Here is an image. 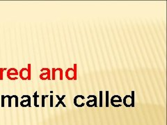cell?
Returning a JSON list of instances; mask_svg holds the SVG:
<instances>
[{
  "label": "cell",
  "mask_w": 167,
  "mask_h": 125,
  "mask_svg": "<svg viewBox=\"0 0 167 125\" xmlns=\"http://www.w3.org/2000/svg\"><path fill=\"white\" fill-rule=\"evenodd\" d=\"M109 92L108 90L106 91L105 93V101H106V107L109 106Z\"/></svg>",
  "instance_id": "cell-15"
},
{
  "label": "cell",
  "mask_w": 167,
  "mask_h": 125,
  "mask_svg": "<svg viewBox=\"0 0 167 125\" xmlns=\"http://www.w3.org/2000/svg\"><path fill=\"white\" fill-rule=\"evenodd\" d=\"M53 106V95H50V107Z\"/></svg>",
  "instance_id": "cell-23"
},
{
  "label": "cell",
  "mask_w": 167,
  "mask_h": 125,
  "mask_svg": "<svg viewBox=\"0 0 167 125\" xmlns=\"http://www.w3.org/2000/svg\"><path fill=\"white\" fill-rule=\"evenodd\" d=\"M86 98L84 96V95H76V96L74 97V104L77 107H82L85 105V103L81 102V101L84 100Z\"/></svg>",
  "instance_id": "cell-4"
},
{
  "label": "cell",
  "mask_w": 167,
  "mask_h": 125,
  "mask_svg": "<svg viewBox=\"0 0 167 125\" xmlns=\"http://www.w3.org/2000/svg\"><path fill=\"white\" fill-rule=\"evenodd\" d=\"M5 95H2V107H4Z\"/></svg>",
  "instance_id": "cell-22"
},
{
  "label": "cell",
  "mask_w": 167,
  "mask_h": 125,
  "mask_svg": "<svg viewBox=\"0 0 167 125\" xmlns=\"http://www.w3.org/2000/svg\"><path fill=\"white\" fill-rule=\"evenodd\" d=\"M7 76L9 80H11V81H16V80L18 79L19 72L16 68L11 67L7 70Z\"/></svg>",
  "instance_id": "cell-2"
},
{
  "label": "cell",
  "mask_w": 167,
  "mask_h": 125,
  "mask_svg": "<svg viewBox=\"0 0 167 125\" xmlns=\"http://www.w3.org/2000/svg\"><path fill=\"white\" fill-rule=\"evenodd\" d=\"M100 107H103V92L102 90L100 91Z\"/></svg>",
  "instance_id": "cell-17"
},
{
  "label": "cell",
  "mask_w": 167,
  "mask_h": 125,
  "mask_svg": "<svg viewBox=\"0 0 167 125\" xmlns=\"http://www.w3.org/2000/svg\"><path fill=\"white\" fill-rule=\"evenodd\" d=\"M5 98L8 99V107H11V102H12V99H13V97H12V96H11V95H5Z\"/></svg>",
  "instance_id": "cell-16"
},
{
  "label": "cell",
  "mask_w": 167,
  "mask_h": 125,
  "mask_svg": "<svg viewBox=\"0 0 167 125\" xmlns=\"http://www.w3.org/2000/svg\"><path fill=\"white\" fill-rule=\"evenodd\" d=\"M49 97V95H45V98H47V97Z\"/></svg>",
  "instance_id": "cell-24"
},
{
  "label": "cell",
  "mask_w": 167,
  "mask_h": 125,
  "mask_svg": "<svg viewBox=\"0 0 167 125\" xmlns=\"http://www.w3.org/2000/svg\"><path fill=\"white\" fill-rule=\"evenodd\" d=\"M7 70V67L0 68V80H1V81H2V80L4 79V73Z\"/></svg>",
  "instance_id": "cell-13"
},
{
  "label": "cell",
  "mask_w": 167,
  "mask_h": 125,
  "mask_svg": "<svg viewBox=\"0 0 167 125\" xmlns=\"http://www.w3.org/2000/svg\"><path fill=\"white\" fill-rule=\"evenodd\" d=\"M41 97H42V107H45V95H43Z\"/></svg>",
  "instance_id": "cell-21"
},
{
  "label": "cell",
  "mask_w": 167,
  "mask_h": 125,
  "mask_svg": "<svg viewBox=\"0 0 167 125\" xmlns=\"http://www.w3.org/2000/svg\"><path fill=\"white\" fill-rule=\"evenodd\" d=\"M33 97H34V106L36 107H39V105L38 104V98H39V95H38V91H36L33 95Z\"/></svg>",
  "instance_id": "cell-11"
},
{
  "label": "cell",
  "mask_w": 167,
  "mask_h": 125,
  "mask_svg": "<svg viewBox=\"0 0 167 125\" xmlns=\"http://www.w3.org/2000/svg\"><path fill=\"white\" fill-rule=\"evenodd\" d=\"M91 98H93V100H88L85 104H86V106H87L88 107H93V106L97 107L98 106V105H97V99L98 98H97L96 95H88V96L87 97V99H91Z\"/></svg>",
  "instance_id": "cell-5"
},
{
  "label": "cell",
  "mask_w": 167,
  "mask_h": 125,
  "mask_svg": "<svg viewBox=\"0 0 167 125\" xmlns=\"http://www.w3.org/2000/svg\"><path fill=\"white\" fill-rule=\"evenodd\" d=\"M41 74H40V79L43 81H45V80H51L52 79V74L51 71L49 68H42L41 70Z\"/></svg>",
  "instance_id": "cell-3"
},
{
  "label": "cell",
  "mask_w": 167,
  "mask_h": 125,
  "mask_svg": "<svg viewBox=\"0 0 167 125\" xmlns=\"http://www.w3.org/2000/svg\"><path fill=\"white\" fill-rule=\"evenodd\" d=\"M135 90H132L131 92V106L135 107Z\"/></svg>",
  "instance_id": "cell-12"
},
{
  "label": "cell",
  "mask_w": 167,
  "mask_h": 125,
  "mask_svg": "<svg viewBox=\"0 0 167 125\" xmlns=\"http://www.w3.org/2000/svg\"><path fill=\"white\" fill-rule=\"evenodd\" d=\"M123 102V100L121 96H119L118 95H115L114 96H112L111 99H110V102H111L112 105L115 107V103L118 102V103H122Z\"/></svg>",
  "instance_id": "cell-8"
},
{
  "label": "cell",
  "mask_w": 167,
  "mask_h": 125,
  "mask_svg": "<svg viewBox=\"0 0 167 125\" xmlns=\"http://www.w3.org/2000/svg\"><path fill=\"white\" fill-rule=\"evenodd\" d=\"M51 74H52V79L55 80L56 79V68L53 67L51 71Z\"/></svg>",
  "instance_id": "cell-18"
},
{
  "label": "cell",
  "mask_w": 167,
  "mask_h": 125,
  "mask_svg": "<svg viewBox=\"0 0 167 125\" xmlns=\"http://www.w3.org/2000/svg\"><path fill=\"white\" fill-rule=\"evenodd\" d=\"M12 97L15 99V101H16V107H17L18 106V99H19L18 97H17L16 95H12Z\"/></svg>",
  "instance_id": "cell-19"
},
{
  "label": "cell",
  "mask_w": 167,
  "mask_h": 125,
  "mask_svg": "<svg viewBox=\"0 0 167 125\" xmlns=\"http://www.w3.org/2000/svg\"><path fill=\"white\" fill-rule=\"evenodd\" d=\"M56 69H57L58 71L59 72V79L63 80V70L60 67L56 68Z\"/></svg>",
  "instance_id": "cell-20"
},
{
  "label": "cell",
  "mask_w": 167,
  "mask_h": 125,
  "mask_svg": "<svg viewBox=\"0 0 167 125\" xmlns=\"http://www.w3.org/2000/svg\"><path fill=\"white\" fill-rule=\"evenodd\" d=\"M28 80L29 81H30L31 79V65L30 63L28 64Z\"/></svg>",
  "instance_id": "cell-14"
},
{
  "label": "cell",
  "mask_w": 167,
  "mask_h": 125,
  "mask_svg": "<svg viewBox=\"0 0 167 125\" xmlns=\"http://www.w3.org/2000/svg\"><path fill=\"white\" fill-rule=\"evenodd\" d=\"M124 105L126 107H130L131 106V95H127L123 97V102Z\"/></svg>",
  "instance_id": "cell-9"
},
{
  "label": "cell",
  "mask_w": 167,
  "mask_h": 125,
  "mask_svg": "<svg viewBox=\"0 0 167 125\" xmlns=\"http://www.w3.org/2000/svg\"><path fill=\"white\" fill-rule=\"evenodd\" d=\"M24 98H26V100H22V102H20V106L22 107H31V97L29 96V95H22V97H21V99H24Z\"/></svg>",
  "instance_id": "cell-6"
},
{
  "label": "cell",
  "mask_w": 167,
  "mask_h": 125,
  "mask_svg": "<svg viewBox=\"0 0 167 125\" xmlns=\"http://www.w3.org/2000/svg\"><path fill=\"white\" fill-rule=\"evenodd\" d=\"M19 76L21 79L24 80V81L28 80V70H27V68H26V67L22 68V69H21L19 72Z\"/></svg>",
  "instance_id": "cell-7"
},
{
  "label": "cell",
  "mask_w": 167,
  "mask_h": 125,
  "mask_svg": "<svg viewBox=\"0 0 167 125\" xmlns=\"http://www.w3.org/2000/svg\"><path fill=\"white\" fill-rule=\"evenodd\" d=\"M77 64H74L73 67L68 68L65 71V77L66 79L72 81V80H77Z\"/></svg>",
  "instance_id": "cell-1"
},
{
  "label": "cell",
  "mask_w": 167,
  "mask_h": 125,
  "mask_svg": "<svg viewBox=\"0 0 167 125\" xmlns=\"http://www.w3.org/2000/svg\"><path fill=\"white\" fill-rule=\"evenodd\" d=\"M56 97H57V99L59 100V102H58L57 104H56V107H58L59 105H60V104H61V105H62L63 106H64V107H66V106H65V104L64 103V102H63V100H64V99L65 97V95H63V96H62L61 97H59V95H56Z\"/></svg>",
  "instance_id": "cell-10"
}]
</instances>
